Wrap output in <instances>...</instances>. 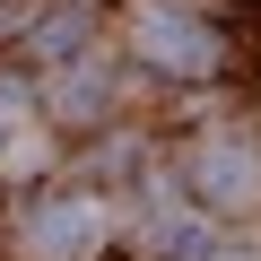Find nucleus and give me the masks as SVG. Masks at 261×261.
<instances>
[{
    "mask_svg": "<svg viewBox=\"0 0 261 261\" xmlns=\"http://www.w3.org/2000/svg\"><path fill=\"white\" fill-rule=\"evenodd\" d=\"M130 44H140V61H148V70H174V79L218 70V35H209V18H192V9H183V0H140Z\"/></svg>",
    "mask_w": 261,
    "mask_h": 261,
    "instance_id": "1",
    "label": "nucleus"
},
{
    "mask_svg": "<svg viewBox=\"0 0 261 261\" xmlns=\"http://www.w3.org/2000/svg\"><path fill=\"white\" fill-rule=\"evenodd\" d=\"M192 192H200L209 209H252V200H261V157H252V140H200V148H192Z\"/></svg>",
    "mask_w": 261,
    "mask_h": 261,
    "instance_id": "2",
    "label": "nucleus"
},
{
    "mask_svg": "<svg viewBox=\"0 0 261 261\" xmlns=\"http://www.w3.org/2000/svg\"><path fill=\"white\" fill-rule=\"evenodd\" d=\"M96 235H105V218H96L87 200H35V209L18 218V244L44 252V261H70V252H87Z\"/></svg>",
    "mask_w": 261,
    "mask_h": 261,
    "instance_id": "3",
    "label": "nucleus"
},
{
    "mask_svg": "<svg viewBox=\"0 0 261 261\" xmlns=\"http://www.w3.org/2000/svg\"><path fill=\"white\" fill-rule=\"evenodd\" d=\"M18 148V96H0V157Z\"/></svg>",
    "mask_w": 261,
    "mask_h": 261,
    "instance_id": "4",
    "label": "nucleus"
}]
</instances>
